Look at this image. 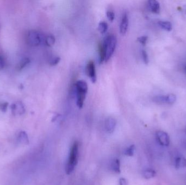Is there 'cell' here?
<instances>
[{
    "instance_id": "obj_1",
    "label": "cell",
    "mask_w": 186,
    "mask_h": 185,
    "mask_svg": "<svg viewBox=\"0 0 186 185\" xmlns=\"http://www.w3.org/2000/svg\"><path fill=\"white\" fill-rule=\"evenodd\" d=\"M117 39L114 35H109L106 37L102 43L105 53V61L110 59L114 52L117 46Z\"/></svg>"
},
{
    "instance_id": "obj_2",
    "label": "cell",
    "mask_w": 186,
    "mask_h": 185,
    "mask_svg": "<svg viewBox=\"0 0 186 185\" xmlns=\"http://www.w3.org/2000/svg\"><path fill=\"white\" fill-rule=\"evenodd\" d=\"M78 143L77 142H74L70 152L69 160L66 166V173L69 175L72 173L77 164L78 156Z\"/></svg>"
},
{
    "instance_id": "obj_3",
    "label": "cell",
    "mask_w": 186,
    "mask_h": 185,
    "mask_svg": "<svg viewBox=\"0 0 186 185\" xmlns=\"http://www.w3.org/2000/svg\"><path fill=\"white\" fill-rule=\"evenodd\" d=\"M44 39L41 34L36 30H30L26 35V42L28 45L32 47L40 45Z\"/></svg>"
},
{
    "instance_id": "obj_4",
    "label": "cell",
    "mask_w": 186,
    "mask_h": 185,
    "mask_svg": "<svg viewBox=\"0 0 186 185\" xmlns=\"http://www.w3.org/2000/svg\"><path fill=\"white\" fill-rule=\"evenodd\" d=\"M86 73L91 78L92 83H95L96 82V74L95 63L93 61H90L88 62L86 66Z\"/></svg>"
},
{
    "instance_id": "obj_5",
    "label": "cell",
    "mask_w": 186,
    "mask_h": 185,
    "mask_svg": "<svg viewBox=\"0 0 186 185\" xmlns=\"http://www.w3.org/2000/svg\"><path fill=\"white\" fill-rule=\"evenodd\" d=\"M156 138L160 145L163 146H169L170 143L169 136L165 131H157L156 133Z\"/></svg>"
},
{
    "instance_id": "obj_6",
    "label": "cell",
    "mask_w": 186,
    "mask_h": 185,
    "mask_svg": "<svg viewBox=\"0 0 186 185\" xmlns=\"http://www.w3.org/2000/svg\"><path fill=\"white\" fill-rule=\"evenodd\" d=\"M12 112L14 115H22L25 112V109L21 102H17L11 106Z\"/></svg>"
},
{
    "instance_id": "obj_7",
    "label": "cell",
    "mask_w": 186,
    "mask_h": 185,
    "mask_svg": "<svg viewBox=\"0 0 186 185\" xmlns=\"http://www.w3.org/2000/svg\"><path fill=\"white\" fill-rule=\"evenodd\" d=\"M128 17L127 13H124L122 19H121V23L120 25V32L122 35L125 34L128 31Z\"/></svg>"
},
{
    "instance_id": "obj_8",
    "label": "cell",
    "mask_w": 186,
    "mask_h": 185,
    "mask_svg": "<svg viewBox=\"0 0 186 185\" xmlns=\"http://www.w3.org/2000/svg\"><path fill=\"white\" fill-rule=\"evenodd\" d=\"M75 90H76V98H77L76 104L78 108L81 109L84 104L87 92L77 90L76 89H75Z\"/></svg>"
},
{
    "instance_id": "obj_9",
    "label": "cell",
    "mask_w": 186,
    "mask_h": 185,
    "mask_svg": "<svg viewBox=\"0 0 186 185\" xmlns=\"http://www.w3.org/2000/svg\"><path fill=\"white\" fill-rule=\"evenodd\" d=\"M116 126V121L113 117H108L105 122V129L108 133H113Z\"/></svg>"
},
{
    "instance_id": "obj_10",
    "label": "cell",
    "mask_w": 186,
    "mask_h": 185,
    "mask_svg": "<svg viewBox=\"0 0 186 185\" xmlns=\"http://www.w3.org/2000/svg\"><path fill=\"white\" fill-rule=\"evenodd\" d=\"M148 7L150 11L155 14H159L160 12V5L158 1L150 0L148 1Z\"/></svg>"
},
{
    "instance_id": "obj_11",
    "label": "cell",
    "mask_w": 186,
    "mask_h": 185,
    "mask_svg": "<svg viewBox=\"0 0 186 185\" xmlns=\"http://www.w3.org/2000/svg\"><path fill=\"white\" fill-rule=\"evenodd\" d=\"M75 89L77 90L82 91L86 92H88V87L87 85V83L84 81V80H78L76 82V84L75 85Z\"/></svg>"
},
{
    "instance_id": "obj_12",
    "label": "cell",
    "mask_w": 186,
    "mask_h": 185,
    "mask_svg": "<svg viewBox=\"0 0 186 185\" xmlns=\"http://www.w3.org/2000/svg\"><path fill=\"white\" fill-rule=\"evenodd\" d=\"M56 39L53 35H49L44 38V43L48 47H51L55 43Z\"/></svg>"
},
{
    "instance_id": "obj_13",
    "label": "cell",
    "mask_w": 186,
    "mask_h": 185,
    "mask_svg": "<svg viewBox=\"0 0 186 185\" xmlns=\"http://www.w3.org/2000/svg\"><path fill=\"white\" fill-rule=\"evenodd\" d=\"M30 59L28 58H24L17 65L16 70L17 71H21L22 69H24L25 67L27 66L30 63Z\"/></svg>"
},
{
    "instance_id": "obj_14",
    "label": "cell",
    "mask_w": 186,
    "mask_h": 185,
    "mask_svg": "<svg viewBox=\"0 0 186 185\" xmlns=\"http://www.w3.org/2000/svg\"><path fill=\"white\" fill-rule=\"evenodd\" d=\"M18 140H19V141L22 144H29L28 135L25 131H21L20 133Z\"/></svg>"
},
{
    "instance_id": "obj_15",
    "label": "cell",
    "mask_w": 186,
    "mask_h": 185,
    "mask_svg": "<svg viewBox=\"0 0 186 185\" xmlns=\"http://www.w3.org/2000/svg\"><path fill=\"white\" fill-rule=\"evenodd\" d=\"M176 168H184L186 167V159L184 157H179L176 158L175 161Z\"/></svg>"
},
{
    "instance_id": "obj_16",
    "label": "cell",
    "mask_w": 186,
    "mask_h": 185,
    "mask_svg": "<svg viewBox=\"0 0 186 185\" xmlns=\"http://www.w3.org/2000/svg\"><path fill=\"white\" fill-rule=\"evenodd\" d=\"M158 25L161 28L167 31L170 32L172 30V25L169 21H160L158 22Z\"/></svg>"
},
{
    "instance_id": "obj_17",
    "label": "cell",
    "mask_w": 186,
    "mask_h": 185,
    "mask_svg": "<svg viewBox=\"0 0 186 185\" xmlns=\"http://www.w3.org/2000/svg\"><path fill=\"white\" fill-rule=\"evenodd\" d=\"M112 169L114 172L117 173H120L121 170H120V161L119 160L115 159L113 160L111 165Z\"/></svg>"
},
{
    "instance_id": "obj_18",
    "label": "cell",
    "mask_w": 186,
    "mask_h": 185,
    "mask_svg": "<svg viewBox=\"0 0 186 185\" xmlns=\"http://www.w3.org/2000/svg\"><path fill=\"white\" fill-rule=\"evenodd\" d=\"M156 172L152 169H147L143 173V177L146 179H151L155 177Z\"/></svg>"
},
{
    "instance_id": "obj_19",
    "label": "cell",
    "mask_w": 186,
    "mask_h": 185,
    "mask_svg": "<svg viewBox=\"0 0 186 185\" xmlns=\"http://www.w3.org/2000/svg\"><path fill=\"white\" fill-rule=\"evenodd\" d=\"M108 25L105 21H101L99 24V30L101 34H105L108 30Z\"/></svg>"
},
{
    "instance_id": "obj_20",
    "label": "cell",
    "mask_w": 186,
    "mask_h": 185,
    "mask_svg": "<svg viewBox=\"0 0 186 185\" xmlns=\"http://www.w3.org/2000/svg\"><path fill=\"white\" fill-rule=\"evenodd\" d=\"M99 51L100 62L102 63L105 61V53L104 51V47L102 43H100L99 46Z\"/></svg>"
},
{
    "instance_id": "obj_21",
    "label": "cell",
    "mask_w": 186,
    "mask_h": 185,
    "mask_svg": "<svg viewBox=\"0 0 186 185\" xmlns=\"http://www.w3.org/2000/svg\"><path fill=\"white\" fill-rule=\"evenodd\" d=\"M152 100L156 103H166V96H156L153 98Z\"/></svg>"
},
{
    "instance_id": "obj_22",
    "label": "cell",
    "mask_w": 186,
    "mask_h": 185,
    "mask_svg": "<svg viewBox=\"0 0 186 185\" xmlns=\"http://www.w3.org/2000/svg\"><path fill=\"white\" fill-rule=\"evenodd\" d=\"M176 100V97L174 94H169L166 96V103L173 104Z\"/></svg>"
},
{
    "instance_id": "obj_23",
    "label": "cell",
    "mask_w": 186,
    "mask_h": 185,
    "mask_svg": "<svg viewBox=\"0 0 186 185\" xmlns=\"http://www.w3.org/2000/svg\"><path fill=\"white\" fill-rule=\"evenodd\" d=\"M135 148H135L134 145H131L126 149L124 153L126 155H127L128 156H132L134 154Z\"/></svg>"
},
{
    "instance_id": "obj_24",
    "label": "cell",
    "mask_w": 186,
    "mask_h": 185,
    "mask_svg": "<svg viewBox=\"0 0 186 185\" xmlns=\"http://www.w3.org/2000/svg\"><path fill=\"white\" fill-rule=\"evenodd\" d=\"M107 17L108 18V20L110 22H113L115 19L114 13L112 11H108L106 13Z\"/></svg>"
},
{
    "instance_id": "obj_25",
    "label": "cell",
    "mask_w": 186,
    "mask_h": 185,
    "mask_svg": "<svg viewBox=\"0 0 186 185\" xmlns=\"http://www.w3.org/2000/svg\"><path fill=\"white\" fill-rule=\"evenodd\" d=\"M60 61H61V58L59 56H56V57H54L52 59H51L49 64L51 66H56L58 64L59 62H60Z\"/></svg>"
},
{
    "instance_id": "obj_26",
    "label": "cell",
    "mask_w": 186,
    "mask_h": 185,
    "mask_svg": "<svg viewBox=\"0 0 186 185\" xmlns=\"http://www.w3.org/2000/svg\"><path fill=\"white\" fill-rule=\"evenodd\" d=\"M142 56L144 62L145 63V64H148V63L149 62V56H148L147 53L145 50H143L142 51Z\"/></svg>"
},
{
    "instance_id": "obj_27",
    "label": "cell",
    "mask_w": 186,
    "mask_h": 185,
    "mask_svg": "<svg viewBox=\"0 0 186 185\" xmlns=\"http://www.w3.org/2000/svg\"><path fill=\"white\" fill-rule=\"evenodd\" d=\"M148 39V37L147 36H142V37H139L138 38V41L140 43L143 45H145L146 42Z\"/></svg>"
},
{
    "instance_id": "obj_28",
    "label": "cell",
    "mask_w": 186,
    "mask_h": 185,
    "mask_svg": "<svg viewBox=\"0 0 186 185\" xmlns=\"http://www.w3.org/2000/svg\"><path fill=\"white\" fill-rule=\"evenodd\" d=\"M8 103H4L0 105V109L2 111V112H5L7 110Z\"/></svg>"
},
{
    "instance_id": "obj_29",
    "label": "cell",
    "mask_w": 186,
    "mask_h": 185,
    "mask_svg": "<svg viewBox=\"0 0 186 185\" xmlns=\"http://www.w3.org/2000/svg\"><path fill=\"white\" fill-rule=\"evenodd\" d=\"M119 185H128L126 180L123 178H120L119 179Z\"/></svg>"
},
{
    "instance_id": "obj_30",
    "label": "cell",
    "mask_w": 186,
    "mask_h": 185,
    "mask_svg": "<svg viewBox=\"0 0 186 185\" xmlns=\"http://www.w3.org/2000/svg\"><path fill=\"white\" fill-rule=\"evenodd\" d=\"M4 66V61L2 56H0V70L3 69Z\"/></svg>"
},
{
    "instance_id": "obj_31",
    "label": "cell",
    "mask_w": 186,
    "mask_h": 185,
    "mask_svg": "<svg viewBox=\"0 0 186 185\" xmlns=\"http://www.w3.org/2000/svg\"><path fill=\"white\" fill-rule=\"evenodd\" d=\"M184 147H185L186 149V141H185V143H184Z\"/></svg>"
},
{
    "instance_id": "obj_32",
    "label": "cell",
    "mask_w": 186,
    "mask_h": 185,
    "mask_svg": "<svg viewBox=\"0 0 186 185\" xmlns=\"http://www.w3.org/2000/svg\"><path fill=\"white\" fill-rule=\"evenodd\" d=\"M184 71H185V73H186V66L185 67V68H184Z\"/></svg>"
},
{
    "instance_id": "obj_33",
    "label": "cell",
    "mask_w": 186,
    "mask_h": 185,
    "mask_svg": "<svg viewBox=\"0 0 186 185\" xmlns=\"http://www.w3.org/2000/svg\"></svg>"
}]
</instances>
